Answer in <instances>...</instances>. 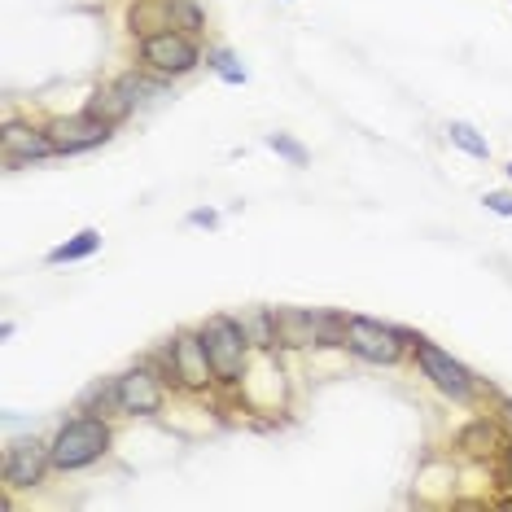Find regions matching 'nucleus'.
<instances>
[{"label": "nucleus", "mask_w": 512, "mask_h": 512, "mask_svg": "<svg viewBox=\"0 0 512 512\" xmlns=\"http://www.w3.org/2000/svg\"><path fill=\"white\" fill-rule=\"evenodd\" d=\"M508 434H512V429L499 425L495 412H477L473 421L456 434V447L464 451V456L486 460V456H499V451H504V438H508Z\"/></svg>", "instance_id": "obj_12"}, {"label": "nucleus", "mask_w": 512, "mask_h": 512, "mask_svg": "<svg viewBox=\"0 0 512 512\" xmlns=\"http://www.w3.org/2000/svg\"><path fill=\"white\" fill-rule=\"evenodd\" d=\"M49 473H53V451L44 438L27 434V438L5 442V451H0V482H5V491H36Z\"/></svg>", "instance_id": "obj_8"}, {"label": "nucleus", "mask_w": 512, "mask_h": 512, "mask_svg": "<svg viewBox=\"0 0 512 512\" xmlns=\"http://www.w3.org/2000/svg\"><path fill=\"white\" fill-rule=\"evenodd\" d=\"M202 62H206V49L197 36H189V31L162 27V31H149V36L136 40V66L171 79V84L184 75H193Z\"/></svg>", "instance_id": "obj_6"}, {"label": "nucleus", "mask_w": 512, "mask_h": 512, "mask_svg": "<svg viewBox=\"0 0 512 512\" xmlns=\"http://www.w3.org/2000/svg\"><path fill=\"white\" fill-rule=\"evenodd\" d=\"M447 141L456 145L460 154L477 158V162H486V158H491V141H486V136L477 132L473 123H464V119H451V123H447Z\"/></svg>", "instance_id": "obj_17"}, {"label": "nucleus", "mask_w": 512, "mask_h": 512, "mask_svg": "<svg viewBox=\"0 0 512 512\" xmlns=\"http://www.w3.org/2000/svg\"><path fill=\"white\" fill-rule=\"evenodd\" d=\"M101 250V228H79L75 237H66L62 246H53L49 254H44V263L49 267H62V263H84L92 259V254Z\"/></svg>", "instance_id": "obj_15"}, {"label": "nucleus", "mask_w": 512, "mask_h": 512, "mask_svg": "<svg viewBox=\"0 0 512 512\" xmlns=\"http://www.w3.org/2000/svg\"><path fill=\"white\" fill-rule=\"evenodd\" d=\"M281 351H320V307H272Z\"/></svg>", "instance_id": "obj_11"}, {"label": "nucleus", "mask_w": 512, "mask_h": 512, "mask_svg": "<svg viewBox=\"0 0 512 512\" xmlns=\"http://www.w3.org/2000/svg\"><path fill=\"white\" fill-rule=\"evenodd\" d=\"M14 333H18V324H14V320H0V337H5V342H9Z\"/></svg>", "instance_id": "obj_24"}, {"label": "nucleus", "mask_w": 512, "mask_h": 512, "mask_svg": "<svg viewBox=\"0 0 512 512\" xmlns=\"http://www.w3.org/2000/svg\"><path fill=\"white\" fill-rule=\"evenodd\" d=\"M114 447V425L106 412H84L75 407V416H66L53 429L49 451H53V473H84L92 464H101Z\"/></svg>", "instance_id": "obj_1"}, {"label": "nucleus", "mask_w": 512, "mask_h": 512, "mask_svg": "<svg viewBox=\"0 0 512 512\" xmlns=\"http://www.w3.org/2000/svg\"><path fill=\"white\" fill-rule=\"evenodd\" d=\"M44 132H49L57 158H75V154H92V149L110 145L119 127L92 119L88 110H75V114H57V119H49L44 123Z\"/></svg>", "instance_id": "obj_9"}, {"label": "nucleus", "mask_w": 512, "mask_h": 512, "mask_svg": "<svg viewBox=\"0 0 512 512\" xmlns=\"http://www.w3.org/2000/svg\"><path fill=\"white\" fill-rule=\"evenodd\" d=\"M149 359L162 368V377L171 381V390L180 394H211L215 390V368H211V355H206V342H202V329H176L158 351H149Z\"/></svg>", "instance_id": "obj_2"}, {"label": "nucleus", "mask_w": 512, "mask_h": 512, "mask_svg": "<svg viewBox=\"0 0 512 512\" xmlns=\"http://www.w3.org/2000/svg\"><path fill=\"white\" fill-rule=\"evenodd\" d=\"M482 206L491 215H499V219H512V193L508 189H491V193L482 197Z\"/></svg>", "instance_id": "obj_21"}, {"label": "nucleus", "mask_w": 512, "mask_h": 512, "mask_svg": "<svg viewBox=\"0 0 512 512\" xmlns=\"http://www.w3.org/2000/svg\"><path fill=\"white\" fill-rule=\"evenodd\" d=\"M162 14H167V27L189 31V36L202 40V31H206V9H202V0H162Z\"/></svg>", "instance_id": "obj_16"}, {"label": "nucleus", "mask_w": 512, "mask_h": 512, "mask_svg": "<svg viewBox=\"0 0 512 512\" xmlns=\"http://www.w3.org/2000/svg\"><path fill=\"white\" fill-rule=\"evenodd\" d=\"M285 5H294V0H285Z\"/></svg>", "instance_id": "obj_26"}, {"label": "nucleus", "mask_w": 512, "mask_h": 512, "mask_svg": "<svg viewBox=\"0 0 512 512\" xmlns=\"http://www.w3.org/2000/svg\"><path fill=\"white\" fill-rule=\"evenodd\" d=\"M84 110L92 114V119L110 123V127H123V123L136 114V101L119 88V79H110V84H97V88H92V97L84 101Z\"/></svg>", "instance_id": "obj_13"}, {"label": "nucleus", "mask_w": 512, "mask_h": 512, "mask_svg": "<svg viewBox=\"0 0 512 512\" xmlns=\"http://www.w3.org/2000/svg\"><path fill=\"white\" fill-rule=\"evenodd\" d=\"M237 320H241V329H246V337L254 342V351H263V355L281 351V346H276V316H272V307H241Z\"/></svg>", "instance_id": "obj_14"}, {"label": "nucleus", "mask_w": 512, "mask_h": 512, "mask_svg": "<svg viewBox=\"0 0 512 512\" xmlns=\"http://www.w3.org/2000/svg\"><path fill=\"white\" fill-rule=\"evenodd\" d=\"M0 154H5V171H22V167H31V162L57 158L49 132H44V123L18 119V114H9V119H5V132H0Z\"/></svg>", "instance_id": "obj_10"}, {"label": "nucleus", "mask_w": 512, "mask_h": 512, "mask_svg": "<svg viewBox=\"0 0 512 512\" xmlns=\"http://www.w3.org/2000/svg\"><path fill=\"white\" fill-rule=\"evenodd\" d=\"M412 364H416V372H421L429 386H434L438 394H447L451 403H464V407L482 403V381H477L451 351H442L438 342H429L425 333L412 337Z\"/></svg>", "instance_id": "obj_5"}, {"label": "nucleus", "mask_w": 512, "mask_h": 512, "mask_svg": "<svg viewBox=\"0 0 512 512\" xmlns=\"http://www.w3.org/2000/svg\"><path fill=\"white\" fill-rule=\"evenodd\" d=\"M206 71H215L224 84H232V88H241V84H250V71L241 66V57L232 53V49H224V44H215V49H206Z\"/></svg>", "instance_id": "obj_18"}, {"label": "nucleus", "mask_w": 512, "mask_h": 512, "mask_svg": "<svg viewBox=\"0 0 512 512\" xmlns=\"http://www.w3.org/2000/svg\"><path fill=\"white\" fill-rule=\"evenodd\" d=\"M412 329L390 320H372V316H351L346 320V355L364 359L372 368H394L412 355Z\"/></svg>", "instance_id": "obj_7"}, {"label": "nucleus", "mask_w": 512, "mask_h": 512, "mask_svg": "<svg viewBox=\"0 0 512 512\" xmlns=\"http://www.w3.org/2000/svg\"><path fill=\"white\" fill-rule=\"evenodd\" d=\"M499 460H504V482L512 486V434L504 438V451H499Z\"/></svg>", "instance_id": "obj_23"}, {"label": "nucleus", "mask_w": 512, "mask_h": 512, "mask_svg": "<svg viewBox=\"0 0 512 512\" xmlns=\"http://www.w3.org/2000/svg\"><path fill=\"white\" fill-rule=\"evenodd\" d=\"M263 145L272 149L276 158H285L289 167H307V162H311V149L302 145L298 136H289V132H267V136H263Z\"/></svg>", "instance_id": "obj_19"}, {"label": "nucleus", "mask_w": 512, "mask_h": 512, "mask_svg": "<svg viewBox=\"0 0 512 512\" xmlns=\"http://www.w3.org/2000/svg\"><path fill=\"white\" fill-rule=\"evenodd\" d=\"M504 171H508V180H512V162H508V167H504Z\"/></svg>", "instance_id": "obj_25"}, {"label": "nucleus", "mask_w": 512, "mask_h": 512, "mask_svg": "<svg viewBox=\"0 0 512 512\" xmlns=\"http://www.w3.org/2000/svg\"><path fill=\"white\" fill-rule=\"evenodd\" d=\"M167 394H171V381L145 355L114 377V412L127 416V421H154V416L167 412Z\"/></svg>", "instance_id": "obj_4"}, {"label": "nucleus", "mask_w": 512, "mask_h": 512, "mask_svg": "<svg viewBox=\"0 0 512 512\" xmlns=\"http://www.w3.org/2000/svg\"><path fill=\"white\" fill-rule=\"evenodd\" d=\"M197 329H202L206 355H211L215 386L237 390L241 381L250 377V359H254V342L246 337V329H241V320L228 316V311H215V316H206Z\"/></svg>", "instance_id": "obj_3"}, {"label": "nucleus", "mask_w": 512, "mask_h": 512, "mask_svg": "<svg viewBox=\"0 0 512 512\" xmlns=\"http://www.w3.org/2000/svg\"><path fill=\"white\" fill-rule=\"evenodd\" d=\"M75 407H84V412H106V416H119L114 412V377H97L92 386L79 394Z\"/></svg>", "instance_id": "obj_20"}, {"label": "nucleus", "mask_w": 512, "mask_h": 512, "mask_svg": "<svg viewBox=\"0 0 512 512\" xmlns=\"http://www.w3.org/2000/svg\"><path fill=\"white\" fill-rule=\"evenodd\" d=\"M184 224H189V228H206V232H211V228H219V211H215V206H193V211L184 215Z\"/></svg>", "instance_id": "obj_22"}]
</instances>
